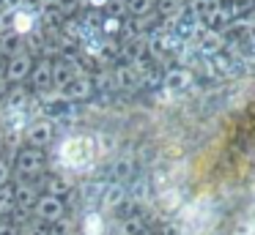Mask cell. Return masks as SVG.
<instances>
[{"instance_id": "1", "label": "cell", "mask_w": 255, "mask_h": 235, "mask_svg": "<svg viewBox=\"0 0 255 235\" xmlns=\"http://www.w3.org/2000/svg\"><path fill=\"white\" fill-rule=\"evenodd\" d=\"M102 148H99V137L94 134H69L61 140L55 156L58 164L69 172H85L91 164L99 158Z\"/></svg>"}, {"instance_id": "2", "label": "cell", "mask_w": 255, "mask_h": 235, "mask_svg": "<svg viewBox=\"0 0 255 235\" xmlns=\"http://www.w3.org/2000/svg\"><path fill=\"white\" fill-rule=\"evenodd\" d=\"M214 202L209 197H198V200L181 205V216H178V224H181V233L187 235H206L211 227H214Z\"/></svg>"}, {"instance_id": "3", "label": "cell", "mask_w": 255, "mask_h": 235, "mask_svg": "<svg viewBox=\"0 0 255 235\" xmlns=\"http://www.w3.org/2000/svg\"><path fill=\"white\" fill-rule=\"evenodd\" d=\"M14 172L19 175L22 180H30V178H39V175H44L47 169V156L44 151H39V148H19L17 156H14Z\"/></svg>"}, {"instance_id": "4", "label": "cell", "mask_w": 255, "mask_h": 235, "mask_svg": "<svg viewBox=\"0 0 255 235\" xmlns=\"http://www.w3.org/2000/svg\"><path fill=\"white\" fill-rule=\"evenodd\" d=\"M33 55L28 52V49H17V52H11V58L6 60V66H3V77H6V82H14V85H22L25 79L30 77V71H33Z\"/></svg>"}, {"instance_id": "5", "label": "cell", "mask_w": 255, "mask_h": 235, "mask_svg": "<svg viewBox=\"0 0 255 235\" xmlns=\"http://www.w3.org/2000/svg\"><path fill=\"white\" fill-rule=\"evenodd\" d=\"M22 137H25V142H28V148H39V151H44V148L52 145V140H55V123H52L50 118L30 120Z\"/></svg>"}, {"instance_id": "6", "label": "cell", "mask_w": 255, "mask_h": 235, "mask_svg": "<svg viewBox=\"0 0 255 235\" xmlns=\"http://www.w3.org/2000/svg\"><path fill=\"white\" fill-rule=\"evenodd\" d=\"M80 74H83V71H80V63H77V60H72V58L52 60V90L63 93Z\"/></svg>"}, {"instance_id": "7", "label": "cell", "mask_w": 255, "mask_h": 235, "mask_svg": "<svg viewBox=\"0 0 255 235\" xmlns=\"http://www.w3.org/2000/svg\"><path fill=\"white\" fill-rule=\"evenodd\" d=\"M33 216L44 224H52L58 222L61 216H66V202L61 197H52V194H41L33 205Z\"/></svg>"}, {"instance_id": "8", "label": "cell", "mask_w": 255, "mask_h": 235, "mask_svg": "<svg viewBox=\"0 0 255 235\" xmlns=\"http://www.w3.org/2000/svg\"><path fill=\"white\" fill-rule=\"evenodd\" d=\"M39 25V16L30 8H22V5H11L8 8V30L14 36H30Z\"/></svg>"}, {"instance_id": "9", "label": "cell", "mask_w": 255, "mask_h": 235, "mask_svg": "<svg viewBox=\"0 0 255 235\" xmlns=\"http://www.w3.org/2000/svg\"><path fill=\"white\" fill-rule=\"evenodd\" d=\"M30 85L39 96L52 90V60L50 58H41L33 63V71H30Z\"/></svg>"}, {"instance_id": "10", "label": "cell", "mask_w": 255, "mask_h": 235, "mask_svg": "<svg viewBox=\"0 0 255 235\" xmlns=\"http://www.w3.org/2000/svg\"><path fill=\"white\" fill-rule=\"evenodd\" d=\"M39 197H41V191H39V186H36L33 180H17V183H14V200H17V211L30 213Z\"/></svg>"}, {"instance_id": "11", "label": "cell", "mask_w": 255, "mask_h": 235, "mask_svg": "<svg viewBox=\"0 0 255 235\" xmlns=\"http://www.w3.org/2000/svg\"><path fill=\"white\" fill-rule=\"evenodd\" d=\"M91 93H94V79L85 77V74H80L61 96L66 98V101H85V98H91Z\"/></svg>"}, {"instance_id": "12", "label": "cell", "mask_w": 255, "mask_h": 235, "mask_svg": "<svg viewBox=\"0 0 255 235\" xmlns=\"http://www.w3.org/2000/svg\"><path fill=\"white\" fill-rule=\"evenodd\" d=\"M80 235H107V216L102 211H85L80 222Z\"/></svg>"}, {"instance_id": "13", "label": "cell", "mask_w": 255, "mask_h": 235, "mask_svg": "<svg viewBox=\"0 0 255 235\" xmlns=\"http://www.w3.org/2000/svg\"><path fill=\"white\" fill-rule=\"evenodd\" d=\"M72 191H74V183H72V178H69V175L55 172V175H50V178H47V191H44V194H52V197L66 200Z\"/></svg>"}, {"instance_id": "14", "label": "cell", "mask_w": 255, "mask_h": 235, "mask_svg": "<svg viewBox=\"0 0 255 235\" xmlns=\"http://www.w3.org/2000/svg\"><path fill=\"white\" fill-rule=\"evenodd\" d=\"M184 205V191L178 189V186H167V189L159 191V208L162 211H181Z\"/></svg>"}, {"instance_id": "15", "label": "cell", "mask_w": 255, "mask_h": 235, "mask_svg": "<svg viewBox=\"0 0 255 235\" xmlns=\"http://www.w3.org/2000/svg\"><path fill=\"white\" fill-rule=\"evenodd\" d=\"M17 211V200H14V183L0 186V216H11Z\"/></svg>"}, {"instance_id": "16", "label": "cell", "mask_w": 255, "mask_h": 235, "mask_svg": "<svg viewBox=\"0 0 255 235\" xmlns=\"http://www.w3.org/2000/svg\"><path fill=\"white\" fill-rule=\"evenodd\" d=\"M47 235H74V224L69 216H61L58 222L47 224Z\"/></svg>"}, {"instance_id": "17", "label": "cell", "mask_w": 255, "mask_h": 235, "mask_svg": "<svg viewBox=\"0 0 255 235\" xmlns=\"http://www.w3.org/2000/svg\"><path fill=\"white\" fill-rule=\"evenodd\" d=\"M165 85H167V90H184L189 85V71H170Z\"/></svg>"}, {"instance_id": "18", "label": "cell", "mask_w": 255, "mask_h": 235, "mask_svg": "<svg viewBox=\"0 0 255 235\" xmlns=\"http://www.w3.org/2000/svg\"><path fill=\"white\" fill-rule=\"evenodd\" d=\"M113 77H116V85H118V87H124V90L134 87V82H137V79H134V71L129 69V66H121V69H118Z\"/></svg>"}, {"instance_id": "19", "label": "cell", "mask_w": 255, "mask_h": 235, "mask_svg": "<svg viewBox=\"0 0 255 235\" xmlns=\"http://www.w3.org/2000/svg\"><path fill=\"white\" fill-rule=\"evenodd\" d=\"M151 8H154V0H129V11L137 16H145Z\"/></svg>"}, {"instance_id": "20", "label": "cell", "mask_w": 255, "mask_h": 235, "mask_svg": "<svg viewBox=\"0 0 255 235\" xmlns=\"http://www.w3.org/2000/svg\"><path fill=\"white\" fill-rule=\"evenodd\" d=\"M11 172H14L11 161H6V158H0V186L11 183Z\"/></svg>"}, {"instance_id": "21", "label": "cell", "mask_w": 255, "mask_h": 235, "mask_svg": "<svg viewBox=\"0 0 255 235\" xmlns=\"http://www.w3.org/2000/svg\"><path fill=\"white\" fill-rule=\"evenodd\" d=\"M121 30V22L118 19H105V33H116Z\"/></svg>"}, {"instance_id": "22", "label": "cell", "mask_w": 255, "mask_h": 235, "mask_svg": "<svg viewBox=\"0 0 255 235\" xmlns=\"http://www.w3.org/2000/svg\"><path fill=\"white\" fill-rule=\"evenodd\" d=\"M83 3H88L91 8H102V5L107 3V0H83Z\"/></svg>"}, {"instance_id": "23", "label": "cell", "mask_w": 255, "mask_h": 235, "mask_svg": "<svg viewBox=\"0 0 255 235\" xmlns=\"http://www.w3.org/2000/svg\"><path fill=\"white\" fill-rule=\"evenodd\" d=\"M236 235H255V227H247V230H242V233H236Z\"/></svg>"}, {"instance_id": "24", "label": "cell", "mask_w": 255, "mask_h": 235, "mask_svg": "<svg viewBox=\"0 0 255 235\" xmlns=\"http://www.w3.org/2000/svg\"><path fill=\"white\" fill-rule=\"evenodd\" d=\"M6 148V137H3V131H0V151Z\"/></svg>"}, {"instance_id": "25", "label": "cell", "mask_w": 255, "mask_h": 235, "mask_svg": "<svg viewBox=\"0 0 255 235\" xmlns=\"http://www.w3.org/2000/svg\"><path fill=\"white\" fill-rule=\"evenodd\" d=\"M0 120H3V104H0Z\"/></svg>"}, {"instance_id": "26", "label": "cell", "mask_w": 255, "mask_h": 235, "mask_svg": "<svg viewBox=\"0 0 255 235\" xmlns=\"http://www.w3.org/2000/svg\"><path fill=\"white\" fill-rule=\"evenodd\" d=\"M140 235H145V233H140Z\"/></svg>"}]
</instances>
